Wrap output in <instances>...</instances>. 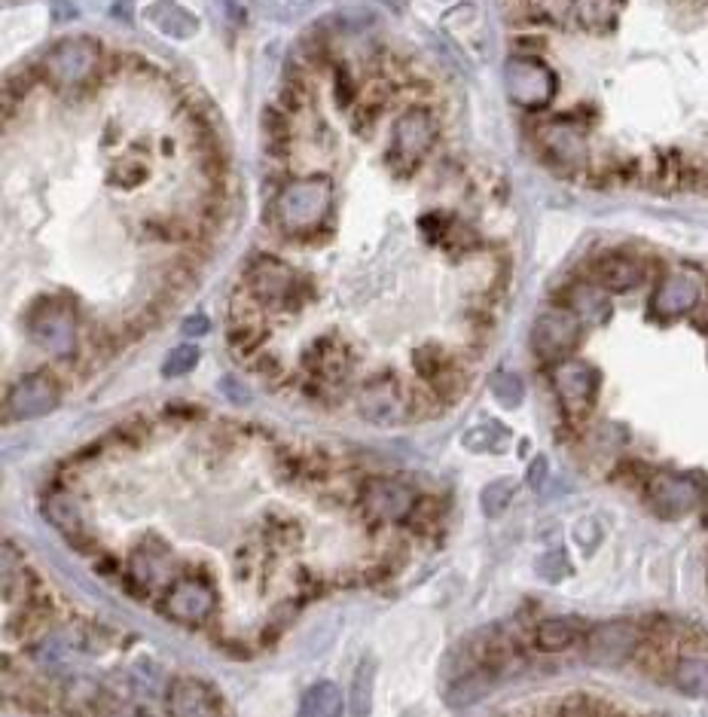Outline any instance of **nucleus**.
Masks as SVG:
<instances>
[{"mask_svg": "<svg viewBox=\"0 0 708 717\" xmlns=\"http://www.w3.org/2000/svg\"><path fill=\"white\" fill-rule=\"evenodd\" d=\"M303 364L312 370V376L327 379V382H330V379L339 382V379H345V373H348V351H345L336 339L321 336V339H315L312 348L306 351Z\"/></svg>", "mask_w": 708, "mask_h": 717, "instance_id": "17", "label": "nucleus"}, {"mask_svg": "<svg viewBox=\"0 0 708 717\" xmlns=\"http://www.w3.org/2000/svg\"><path fill=\"white\" fill-rule=\"evenodd\" d=\"M651 498H654V507L666 516H678V513H687L696 501V486L684 476H657L651 483Z\"/></svg>", "mask_w": 708, "mask_h": 717, "instance_id": "19", "label": "nucleus"}, {"mask_svg": "<svg viewBox=\"0 0 708 717\" xmlns=\"http://www.w3.org/2000/svg\"><path fill=\"white\" fill-rule=\"evenodd\" d=\"M699 300V287L693 278L687 275H675V278H666L657 293H654V312L663 315V318H675V315H684L696 306Z\"/></svg>", "mask_w": 708, "mask_h": 717, "instance_id": "18", "label": "nucleus"}, {"mask_svg": "<svg viewBox=\"0 0 708 717\" xmlns=\"http://www.w3.org/2000/svg\"><path fill=\"white\" fill-rule=\"evenodd\" d=\"M583 638V623L577 617H553L544 620L535 632V644L544 653H562L571 644H577Z\"/></svg>", "mask_w": 708, "mask_h": 717, "instance_id": "21", "label": "nucleus"}, {"mask_svg": "<svg viewBox=\"0 0 708 717\" xmlns=\"http://www.w3.org/2000/svg\"><path fill=\"white\" fill-rule=\"evenodd\" d=\"M593 278H596V284H602L614 293H623V290H632L644 278V269L635 257L605 254L593 263Z\"/></svg>", "mask_w": 708, "mask_h": 717, "instance_id": "16", "label": "nucleus"}, {"mask_svg": "<svg viewBox=\"0 0 708 717\" xmlns=\"http://www.w3.org/2000/svg\"><path fill=\"white\" fill-rule=\"evenodd\" d=\"M577 315L565 309H553L538 318L535 330H531V348L538 351V357H562L574 348L577 342Z\"/></svg>", "mask_w": 708, "mask_h": 717, "instance_id": "12", "label": "nucleus"}, {"mask_svg": "<svg viewBox=\"0 0 708 717\" xmlns=\"http://www.w3.org/2000/svg\"><path fill=\"white\" fill-rule=\"evenodd\" d=\"M199 367V348L196 345H177L168 351L165 364H162V376L165 379H177V376H187Z\"/></svg>", "mask_w": 708, "mask_h": 717, "instance_id": "29", "label": "nucleus"}, {"mask_svg": "<svg viewBox=\"0 0 708 717\" xmlns=\"http://www.w3.org/2000/svg\"><path fill=\"white\" fill-rule=\"evenodd\" d=\"M492 687V672L489 669H474V672H467L464 678H458L449 693H446V705L449 708H467V705H474L480 702Z\"/></svg>", "mask_w": 708, "mask_h": 717, "instance_id": "24", "label": "nucleus"}, {"mask_svg": "<svg viewBox=\"0 0 708 717\" xmlns=\"http://www.w3.org/2000/svg\"><path fill=\"white\" fill-rule=\"evenodd\" d=\"M214 589L205 577H181L177 580L168 592H165V599L159 605V611L174 620V623H202L211 617L214 611Z\"/></svg>", "mask_w": 708, "mask_h": 717, "instance_id": "8", "label": "nucleus"}, {"mask_svg": "<svg viewBox=\"0 0 708 717\" xmlns=\"http://www.w3.org/2000/svg\"><path fill=\"white\" fill-rule=\"evenodd\" d=\"M303 717H336L342 711V693L336 684L330 681H321L315 684L306 696H303V705H300Z\"/></svg>", "mask_w": 708, "mask_h": 717, "instance_id": "27", "label": "nucleus"}, {"mask_svg": "<svg viewBox=\"0 0 708 717\" xmlns=\"http://www.w3.org/2000/svg\"><path fill=\"white\" fill-rule=\"evenodd\" d=\"M263 330H260V324H245V321H235L232 327H229V348L235 351V354H245V351H257L260 348V342H263Z\"/></svg>", "mask_w": 708, "mask_h": 717, "instance_id": "31", "label": "nucleus"}, {"mask_svg": "<svg viewBox=\"0 0 708 717\" xmlns=\"http://www.w3.org/2000/svg\"><path fill=\"white\" fill-rule=\"evenodd\" d=\"M544 470H547V461H544V458H538L535 464H531V476H528V480L535 483V486H541V480H544Z\"/></svg>", "mask_w": 708, "mask_h": 717, "instance_id": "41", "label": "nucleus"}, {"mask_svg": "<svg viewBox=\"0 0 708 717\" xmlns=\"http://www.w3.org/2000/svg\"><path fill=\"white\" fill-rule=\"evenodd\" d=\"M553 388H556V394H559V400L568 412H583V409L593 406L599 376H596L593 367H586L580 361H565L553 373Z\"/></svg>", "mask_w": 708, "mask_h": 717, "instance_id": "13", "label": "nucleus"}, {"mask_svg": "<svg viewBox=\"0 0 708 717\" xmlns=\"http://www.w3.org/2000/svg\"><path fill=\"white\" fill-rule=\"evenodd\" d=\"M513 492H516V486H513L510 480H498V483L486 486V489H483V513H486V516H501V513L507 510Z\"/></svg>", "mask_w": 708, "mask_h": 717, "instance_id": "33", "label": "nucleus"}, {"mask_svg": "<svg viewBox=\"0 0 708 717\" xmlns=\"http://www.w3.org/2000/svg\"><path fill=\"white\" fill-rule=\"evenodd\" d=\"M373 687H376V663L373 656H364L351 675V714L367 717L373 711Z\"/></svg>", "mask_w": 708, "mask_h": 717, "instance_id": "25", "label": "nucleus"}, {"mask_svg": "<svg viewBox=\"0 0 708 717\" xmlns=\"http://www.w3.org/2000/svg\"><path fill=\"white\" fill-rule=\"evenodd\" d=\"M364 510L379 522H403L416 510V492L397 480H370L361 492Z\"/></svg>", "mask_w": 708, "mask_h": 717, "instance_id": "11", "label": "nucleus"}, {"mask_svg": "<svg viewBox=\"0 0 708 717\" xmlns=\"http://www.w3.org/2000/svg\"><path fill=\"white\" fill-rule=\"evenodd\" d=\"M43 516H46L58 531H62L71 544H77V537H80V531H83V516H80V507H77L68 495H52V498H46Z\"/></svg>", "mask_w": 708, "mask_h": 717, "instance_id": "23", "label": "nucleus"}, {"mask_svg": "<svg viewBox=\"0 0 708 717\" xmlns=\"http://www.w3.org/2000/svg\"><path fill=\"white\" fill-rule=\"evenodd\" d=\"M58 400H62V388L49 373H31L22 376L10 394H7V409L16 422H31V418H43L49 415Z\"/></svg>", "mask_w": 708, "mask_h": 717, "instance_id": "10", "label": "nucleus"}, {"mask_svg": "<svg viewBox=\"0 0 708 717\" xmlns=\"http://www.w3.org/2000/svg\"><path fill=\"white\" fill-rule=\"evenodd\" d=\"M492 394H495L504 406H516V403L522 400L525 388H522V379H519V376H513V373H498V376L492 379Z\"/></svg>", "mask_w": 708, "mask_h": 717, "instance_id": "36", "label": "nucleus"}, {"mask_svg": "<svg viewBox=\"0 0 708 717\" xmlns=\"http://www.w3.org/2000/svg\"><path fill=\"white\" fill-rule=\"evenodd\" d=\"M333 205V184L330 177H306V181H290L275 202L278 226L287 235H306L324 226Z\"/></svg>", "mask_w": 708, "mask_h": 717, "instance_id": "1", "label": "nucleus"}, {"mask_svg": "<svg viewBox=\"0 0 708 717\" xmlns=\"http://www.w3.org/2000/svg\"><path fill=\"white\" fill-rule=\"evenodd\" d=\"M672 681L681 693L708 699V660H702V656H684V660L675 663Z\"/></svg>", "mask_w": 708, "mask_h": 717, "instance_id": "26", "label": "nucleus"}, {"mask_svg": "<svg viewBox=\"0 0 708 717\" xmlns=\"http://www.w3.org/2000/svg\"><path fill=\"white\" fill-rule=\"evenodd\" d=\"M22 580H25V571L19 565V556L13 550V544L4 547V602H13L22 595Z\"/></svg>", "mask_w": 708, "mask_h": 717, "instance_id": "32", "label": "nucleus"}, {"mask_svg": "<svg viewBox=\"0 0 708 717\" xmlns=\"http://www.w3.org/2000/svg\"><path fill=\"white\" fill-rule=\"evenodd\" d=\"M504 83H507V95L510 101H516L519 107L528 110H541L553 101L556 95V77L553 71L538 62L531 55H516L504 65Z\"/></svg>", "mask_w": 708, "mask_h": 717, "instance_id": "7", "label": "nucleus"}, {"mask_svg": "<svg viewBox=\"0 0 708 717\" xmlns=\"http://www.w3.org/2000/svg\"><path fill=\"white\" fill-rule=\"evenodd\" d=\"M577 22L589 31H599L614 22V7L608 0H577Z\"/></svg>", "mask_w": 708, "mask_h": 717, "instance_id": "30", "label": "nucleus"}, {"mask_svg": "<svg viewBox=\"0 0 708 717\" xmlns=\"http://www.w3.org/2000/svg\"><path fill=\"white\" fill-rule=\"evenodd\" d=\"M254 370L263 373L266 379H275V376L284 373V367H281L278 361H272V357H260V361H254Z\"/></svg>", "mask_w": 708, "mask_h": 717, "instance_id": "39", "label": "nucleus"}, {"mask_svg": "<svg viewBox=\"0 0 708 717\" xmlns=\"http://www.w3.org/2000/svg\"><path fill=\"white\" fill-rule=\"evenodd\" d=\"M220 391H223V394H229V397L235 394V397H239V403H245V400H248V391H245L239 382H235V379H223V382H220Z\"/></svg>", "mask_w": 708, "mask_h": 717, "instance_id": "40", "label": "nucleus"}, {"mask_svg": "<svg viewBox=\"0 0 708 717\" xmlns=\"http://www.w3.org/2000/svg\"><path fill=\"white\" fill-rule=\"evenodd\" d=\"M245 281L254 293V300H263L269 306L290 303L293 309H297L303 303V293H306L303 278L293 272L287 263H281L278 257H269V254H260V257L251 260V266L245 272Z\"/></svg>", "mask_w": 708, "mask_h": 717, "instance_id": "4", "label": "nucleus"}, {"mask_svg": "<svg viewBox=\"0 0 708 717\" xmlns=\"http://www.w3.org/2000/svg\"><path fill=\"white\" fill-rule=\"evenodd\" d=\"M638 644H641V632L635 623L611 620L586 635V660L596 666H623Z\"/></svg>", "mask_w": 708, "mask_h": 717, "instance_id": "9", "label": "nucleus"}, {"mask_svg": "<svg viewBox=\"0 0 708 717\" xmlns=\"http://www.w3.org/2000/svg\"><path fill=\"white\" fill-rule=\"evenodd\" d=\"M168 711L177 717L211 714V711H223V699L217 696L214 687H208L196 678H181L168 690Z\"/></svg>", "mask_w": 708, "mask_h": 717, "instance_id": "14", "label": "nucleus"}, {"mask_svg": "<svg viewBox=\"0 0 708 717\" xmlns=\"http://www.w3.org/2000/svg\"><path fill=\"white\" fill-rule=\"evenodd\" d=\"M412 400L406 385L385 373V376H376L364 385L361 397H358V409L361 415L367 418L370 425H379V428H397L403 422H409L412 415Z\"/></svg>", "mask_w": 708, "mask_h": 717, "instance_id": "6", "label": "nucleus"}, {"mask_svg": "<svg viewBox=\"0 0 708 717\" xmlns=\"http://www.w3.org/2000/svg\"><path fill=\"white\" fill-rule=\"evenodd\" d=\"M171 565V553L165 544H141L135 553H132V580L147 589L153 586Z\"/></svg>", "mask_w": 708, "mask_h": 717, "instance_id": "22", "label": "nucleus"}, {"mask_svg": "<svg viewBox=\"0 0 708 717\" xmlns=\"http://www.w3.org/2000/svg\"><path fill=\"white\" fill-rule=\"evenodd\" d=\"M147 174H150V171H147V165H144V162L123 159V162H116V165L110 168V181H113L116 187H135V184H141V181H144Z\"/></svg>", "mask_w": 708, "mask_h": 717, "instance_id": "35", "label": "nucleus"}, {"mask_svg": "<svg viewBox=\"0 0 708 717\" xmlns=\"http://www.w3.org/2000/svg\"><path fill=\"white\" fill-rule=\"evenodd\" d=\"M147 19L159 28V34H165L171 40H187L199 31V19L190 10L177 7L174 0H156Z\"/></svg>", "mask_w": 708, "mask_h": 717, "instance_id": "20", "label": "nucleus"}, {"mask_svg": "<svg viewBox=\"0 0 708 717\" xmlns=\"http://www.w3.org/2000/svg\"><path fill=\"white\" fill-rule=\"evenodd\" d=\"M28 336L55 357H71L77 351V315L65 300H43L28 315Z\"/></svg>", "mask_w": 708, "mask_h": 717, "instance_id": "3", "label": "nucleus"}, {"mask_svg": "<svg viewBox=\"0 0 708 717\" xmlns=\"http://www.w3.org/2000/svg\"><path fill=\"white\" fill-rule=\"evenodd\" d=\"M412 367H416L425 379H434L449 367V357L440 348L428 345V348H419L416 354H412Z\"/></svg>", "mask_w": 708, "mask_h": 717, "instance_id": "34", "label": "nucleus"}, {"mask_svg": "<svg viewBox=\"0 0 708 717\" xmlns=\"http://www.w3.org/2000/svg\"><path fill=\"white\" fill-rule=\"evenodd\" d=\"M541 144H544V153L553 156L562 165H580L583 156H586V141H583L580 129L568 126L565 119L541 129Z\"/></svg>", "mask_w": 708, "mask_h": 717, "instance_id": "15", "label": "nucleus"}, {"mask_svg": "<svg viewBox=\"0 0 708 717\" xmlns=\"http://www.w3.org/2000/svg\"><path fill=\"white\" fill-rule=\"evenodd\" d=\"M538 571H541L544 580H562L568 574V562H565L562 553H550L538 562Z\"/></svg>", "mask_w": 708, "mask_h": 717, "instance_id": "37", "label": "nucleus"}, {"mask_svg": "<svg viewBox=\"0 0 708 717\" xmlns=\"http://www.w3.org/2000/svg\"><path fill=\"white\" fill-rule=\"evenodd\" d=\"M98 62L101 52L92 37H65L43 55L40 74L52 86H80L95 74Z\"/></svg>", "mask_w": 708, "mask_h": 717, "instance_id": "2", "label": "nucleus"}, {"mask_svg": "<svg viewBox=\"0 0 708 717\" xmlns=\"http://www.w3.org/2000/svg\"><path fill=\"white\" fill-rule=\"evenodd\" d=\"M208 330H211V321L202 318V315H193V318L184 321V333H187V336H205Z\"/></svg>", "mask_w": 708, "mask_h": 717, "instance_id": "38", "label": "nucleus"}, {"mask_svg": "<svg viewBox=\"0 0 708 717\" xmlns=\"http://www.w3.org/2000/svg\"><path fill=\"white\" fill-rule=\"evenodd\" d=\"M437 141V119L428 107H409L400 113L391 132V150L388 162H403V174H409L422 162V156L434 147Z\"/></svg>", "mask_w": 708, "mask_h": 717, "instance_id": "5", "label": "nucleus"}, {"mask_svg": "<svg viewBox=\"0 0 708 717\" xmlns=\"http://www.w3.org/2000/svg\"><path fill=\"white\" fill-rule=\"evenodd\" d=\"M507 440V431H501L495 422H483V425H477V428H470L464 437H461V443L470 449V452H498V446Z\"/></svg>", "mask_w": 708, "mask_h": 717, "instance_id": "28", "label": "nucleus"}]
</instances>
